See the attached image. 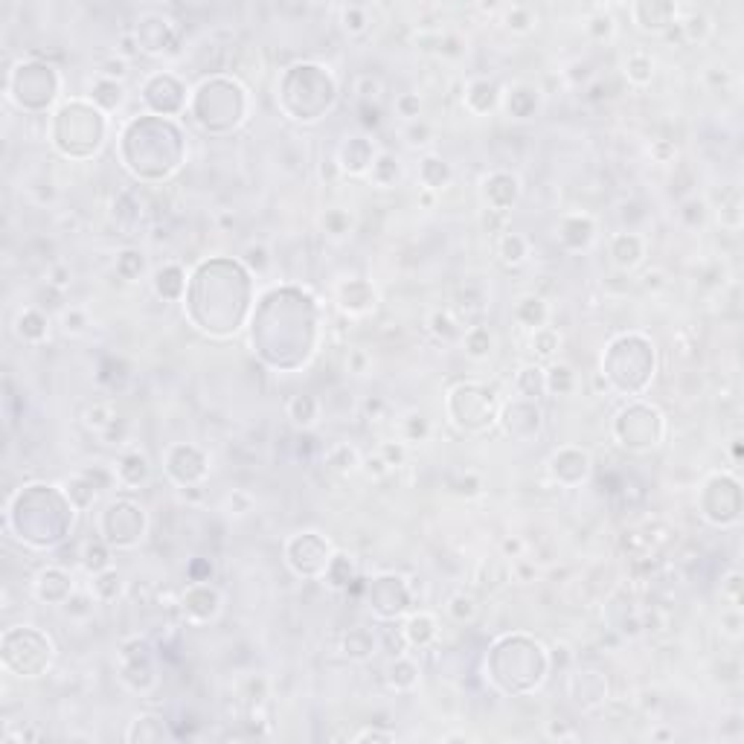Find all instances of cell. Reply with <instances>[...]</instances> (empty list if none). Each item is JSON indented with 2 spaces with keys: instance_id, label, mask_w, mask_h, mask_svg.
I'll return each mask as SVG.
<instances>
[{
  "instance_id": "27",
  "label": "cell",
  "mask_w": 744,
  "mask_h": 744,
  "mask_svg": "<svg viewBox=\"0 0 744 744\" xmlns=\"http://www.w3.org/2000/svg\"><path fill=\"white\" fill-rule=\"evenodd\" d=\"M364 466H366V471H369L372 477H387V474H389V466L384 463V456H381V454L366 456V463H364Z\"/></svg>"
},
{
  "instance_id": "21",
  "label": "cell",
  "mask_w": 744,
  "mask_h": 744,
  "mask_svg": "<svg viewBox=\"0 0 744 744\" xmlns=\"http://www.w3.org/2000/svg\"><path fill=\"white\" fill-rule=\"evenodd\" d=\"M355 91L361 94V99L364 102H372V99H378L381 96V79H375V76H358V82H355Z\"/></svg>"
},
{
  "instance_id": "28",
  "label": "cell",
  "mask_w": 744,
  "mask_h": 744,
  "mask_svg": "<svg viewBox=\"0 0 744 744\" xmlns=\"http://www.w3.org/2000/svg\"><path fill=\"white\" fill-rule=\"evenodd\" d=\"M651 154L657 157L660 163H669L671 157H675V146H671L669 140H660V143H654V146H651Z\"/></svg>"
},
{
  "instance_id": "3",
  "label": "cell",
  "mask_w": 744,
  "mask_h": 744,
  "mask_svg": "<svg viewBox=\"0 0 744 744\" xmlns=\"http://www.w3.org/2000/svg\"><path fill=\"white\" fill-rule=\"evenodd\" d=\"M463 346H466V355L474 358V361H483L491 355V346H494V338H491V332L486 326H474L466 332V338H463Z\"/></svg>"
},
{
  "instance_id": "20",
  "label": "cell",
  "mask_w": 744,
  "mask_h": 744,
  "mask_svg": "<svg viewBox=\"0 0 744 744\" xmlns=\"http://www.w3.org/2000/svg\"><path fill=\"white\" fill-rule=\"evenodd\" d=\"M378 454L384 456V463H387L389 468H399V466H404V459H407V451H404V445H401V442H384Z\"/></svg>"
},
{
  "instance_id": "8",
  "label": "cell",
  "mask_w": 744,
  "mask_h": 744,
  "mask_svg": "<svg viewBox=\"0 0 744 744\" xmlns=\"http://www.w3.org/2000/svg\"><path fill=\"white\" fill-rule=\"evenodd\" d=\"M114 419H117L114 407L105 404V401H99V404H94V407H87V410H84V424H87V428H94V431H99V433L108 431Z\"/></svg>"
},
{
  "instance_id": "30",
  "label": "cell",
  "mask_w": 744,
  "mask_h": 744,
  "mask_svg": "<svg viewBox=\"0 0 744 744\" xmlns=\"http://www.w3.org/2000/svg\"><path fill=\"white\" fill-rule=\"evenodd\" d=\"M546 736L550 738H576V733L573 730H567V727H561V724H550V727H546Z\"/></svg>"
},
{
  "instance_id": "9",
  "label": "cell",
  "mask_w": 744,
  "mask_h": 744,
  "mask_svg": "<svg viewBox=\"0 0 744 744\" xmlns=\"http://www.w3.org/2000/svg\"><path fill=\"white\" fill-rule=\"evenodd\" d=\"M558 343H561V338H558V334H556L553 329H535V334H533V352H535V355H538L541 361L553 358V355H556V349H558Z\"/></svg>"
},
{
  "instance_id": "12",
  "label": "cell",
  "mask_w": 744,
  "mask_h": 744,
  "mask_svg": "<svg viewBox=\"0 0 744 744\" xmlns=\"http://www.w3.org/2000/svg\"><path fill=\"white\" fill-rule=\"evenodd\" d=\"M544 378H546V387H550L553 393H570V389H573V381H576L573 369H570V366H564V364L553 366V369H550V375H544Z\"/></svg>"
},
{
  "instance_id": "7",
  "label": "cell",
  "mask_w": 744,
  "mask_h": 744,
  "mask_svg": "<svg viewBox=\"0 0 744 744\" xmlns=\"http://www.w3.org/2000/svg\"><path fill=\"white\" fill-rule=\"evenodd\" d=\"M498 253H500V259H503L506 265H521V262L526 259V253H529V244H526V239L518 236V233H506V236L500 239Z\"/></svg>"
},
{
  "instance_id": "14",
  "label": "cell",
  "mask_w": 744,
  "mask_h": 744,
  "mask_svg": "<svg viewBox=\"0 0 744 744\" xmlns=\"http://www.w3.org/2000/svg\"><path fill=\"white\" fill-rule=\"evenodd\" d=\"M341 17H343V29L349 35H361L369 24V17H366V9L364 6H343L341 9Z\"/></svg>"
},
{
  "instance_id": "16",
  "label": "cell",
  "mask_w": 744,
  "mask_h": 744,
  "mask_svg": "<svg viewBox=\"0 0 744 744\" xmlns=\"http://www.w3.org/2000/svg\"><path fill=\"white\" fill-rule=\"evenodd\" d=\"M613 15L611 12H596V15H590L588 17V32L593 35L596 41H605V38H611L613 35Z\"/></svg>"
},
{
  "instance_id": "13",
  "label": "cell",
  "mask_w": 744,
  "mask_h": 744,
  "mask_svg": "<svg viewBox=\"0 0 744 744\" xmlns=\"http://www.w3.org/2000/svg\"><path fill=\"white\" fill-rule=\"evenodd\" d=\"M82 564L87 567V570H94V573H102V570H108V553H105V546L96 541H87L84 546V553H82Z\"/></svg>"
},
{
  "instance_id": "18",
  "label": "cell",
  "mask_w": 744,
  "mask_h": 744,
  "mask_svg": "<svg viewBox=\"0 0 744 744\" xmlns=\"http://www.w3.org/2000/svg\"><path fill=\"white\" fill-rule=\"evenodd\" d=\"M99 73L102 79H111V82H122L128 76V61L122 59V56H111V59H105L99 64Z\"/></svg>"
},
{
  "instance_id": "26",
  "label": "cell",
  "mask_w": 744,
  "mask_h": 744,
  "mask_svg": "<svg viewBox=\"0 0 744 744\" xmlns=\"http://www.w3.org/2000/svg\"><path fill=\"white\" fill-rule=\"evenodd\" d=\"M407 137H410L413 146H424V143H431V128L424 126V122H422V126H410V128H407Z\"/></svg>"
},
{
  "instance_id": "29",
  "label": "cell",
  "mask_w": 744,
  "mask_h": 744,
  "mask_svg": "<svg viewBox=\"0 0 744 744\" xmlns=\"http://www.w3.org/2000/svg\"><path fill=\"white\" fill-rule=\"evenodd\" d=\"M503 553L512 556V558H521V553H523V541H521V538H506V541H503Z\"/></svg>"
},
{
  "instance_id": "24",
  "label": "cell",
  "mask_w": 744,
  "mask_h": 744,
  "mask_svg": "<svg viewBox=\"0 0 744 744\" xmlns=\"http://www.w3.org/2000/svg\"><path fill=\"white\" fill-rule=\"evenodd\" d=\"M244 256H247V262H251L256 271H265V268H268V251H265L262 244H251V247L244 251Z\"/></svg>"
},
{
  "instance_id": "23",
  "label": "cell",
  "mask_w": 744,
  "mask_h": 744,
  "mask_svg": "<svg viewBox=\"0 0 744 744\" xmlns=\"http://www.w3.org/2000/svg\"><path fill=\"white\" fill-rule=\"evenodd\" d=\"M396 108H399V114H401L404 119H416V117H419V108H422V102H419V96H413V94H404V96L396 102Z\"/></svg>"
},
{
  "instance_id": "4",
  "label": "cell",
  "mask_w": 744,
  "mask_h": 744,
  "mask_svg": "<svg viewBox=\"0 0 744 744\" xmlns=\"http://www.w3.org/2000/svg\"><path fill=\"white\" fill-rule=\"evenodd\" d=\"M317 413H320V404H317L311 396H294L288 401V416L294 419V424H299V428H311L317 422Z\"/></svg>"
},
{
  "instance_id": "34",
  "label": "cell",
  "mask_w": 744,
  "mask_h": 744,
  "mask_svg": "<svg viewBox=\"0 0 744 744\" xmlns=\"http://www.w3.org/2000/svg\"><path fill=\"white\" fill-rule=\"evenodd\" d=\"M422 204L424 207H433V192H422Z\"/></svg>"
},
{
  "instance_id": "19",
  "label": "cell",
  "mask_w": 744,
  "mask_h": 744,
  "mask_svg": "<svg viewBox=\"0 0 744 744\" xmlns=\"http://www.w3.org/2000/svg\"><path fill=\"white\" fill-rule=\"evenodd\" d=\"M428 419H424L422 413H410L404 419V439L407 442H422L424 436H428Z\"/></svg>"
},
{
  "instance_id": "6",
  "label": "cell",
  "mask_w": 744,
  "mask_h": 744,
  "mask_svg": "<svg viewBox=\"0 0 744 744\" xmlns=\"http://www.w3.org/2000/svg\"><path fill=\"white\" fill-rule=\"evenodd\" d=\"M654 64H651V59L646 56L643 50H637L634 56H628V61H625V76H628V82H634V84H648L651 82V76H654V70H651Z\"/></svg>"
},
{
  "instance_id": "10",
  "label": "cell",
  "mask_w": 744,
  "mask_h": 744,
  "mask_svg": "<svg viewBox=\"0 0 744 744\" xmlns=\"http://www.w3.org/2000/svg\"><path fill=\"white\" fill-rule=\"evenodd\" d=\"M431 332L436 334L439 341H454L459 334V326H456V320L448 311H433L431 314Z\"/></svg>"
},
{
  "instance_id": "33",
  "label": "cell",
  "mask_w": 744,
  "mask_h": 744,
  "mask_svg": "<svg viewBox=\"0 0 744 744\" xmlns=\"http://www.w3.org/2000/svg\"><path fill=\"white\" fill-rule=\"evenodd\" d=\"M643 279H646V282H643L646 288H660V285H663V274H660V271H648Z\"/></svg>"
},
{
  "instance_id": "2",
  "label": "cell",
  "mask_w": 744,
  "mask_h": 744,
  "mask_svg": "<svg viewBox=\"0 0 744 744\" xmlns=\"http://www.w3.org/2000/svg\"><path fill=\"white\" fill-rule=\"evenodd\" d=\"M117 477L126 486H140L149 477V459L143 454H126L117 466Z\"/></svg>"
},
{
  "instance_id": "15",
  "label": "cell",
  "mask_w": 744,
  "mask_h": 744,
  "mask_svg": "<svg viewBox=\"0 0 744 744\" xmlns=\"http://www.w3.org/2000/svg\"><path fill=\"white\" fill-rule=\"evenodd\" d=\"M329 466H334L338 471H355V466H358V454H355V448H349V445H334L332 451H329Z\"/></svg>"
},
{
  "instance_id": "11",
  "label": "cell",
  "mask_w": 744,
  "mask_h": 744,
  "mask_svg": "<svg viewBox=\"0 0 744 744\" xmlns=\"http://www.w3.org/2000/svg\"><path fill=\"white\" fill-rule=\"evenodd\" d=\"M506 27L512 32H529L535 27V12L529 9V6H512L506 12Z\"/></svg>"
},
{
  "instance_id": "17",
  "label": "cell",
  "mask_w": 744,
  "mask_h": 744,
  "mask_svg": "<svg viewBox=\"0 0 744 744\" xmlns=\"http://www.w3.org/2000/svg\"><path fill=\"white\" fill-rule=\"evenodd\" d=\"M419 634L436 637V623H433L431 616L419 613V616H413L410 623H407V628H404V640H407V643H416V640H419Z\"/></svg>"
},
{
  "instance_id": "31",
  "label": "cell",
  "mask_w": 744,
  "mask_h": 744,
  "mask_svg": "<svg viewBox=\"0 0 744 744\" xmlns=\"http://www.w3.org/2000/svg\"><path fill=\"white\" fill-rule=\"evenodd\" d=\"M515 573L521 576V581L535 579V564H526V561H521V558H518V564H515Z\"/></svg>"
},
{
  "instance_id": "1",
  "label": "cell",
  "mask_w": 744,
  "mask_h": 744,
  "mask_svg": "<svg viewBox=\"0 0 744 744\" xmlns=\"http://www.w3.org/2000/svg\"><path fill=\"white\" fill-rule=\"evenodd\" d=\"M678 29L683 32V38L689 41V44H701V41H706V35L713 32V21H710V15L706 12H701V9H692L689 12L683 21L678 24Z\"/></svg>"
},
{
  "instance_id": "25",
  "label": "cell",
  "mask_w": 744,
  "mask_h": 744,
  "mask_svg": "<svg viewBox=\"0 0 744 744\" xmlns=\"http://www.w3.org/2000/svg\"><path fill=\"white\" fill-rule=\"evenodd\" d=\"M47 285H52V288H67L70 285V271L64 268V265H56V268L50 271V279H47Z\"/></svg>"
},
{
  "instance_id": "32",
  "label": "cell",
  "mask_w": 744,
  "mask_h": 744,
  "mask_svg": "<svg viewBox=\"0 0 744 744\" xmlns=\"http://www.w3.org/2000/svg\"><path fill=\"white\" fill-rule=\"evenodd\" d=\"M349 364H352V369H355L358 375H364V366H366V355H364L361 349H358V352H352V355H349Z\"/></svg>"
},
{
  "instance_id": "22",
  "label": "cell",
  "mask_w": 744,
  "mask_h": 744,
  "mask_svg": "<svg viewBox=\"0 0 744 744\" xmlns=\"http://www.w3.org/2000/svg\"><path fill=\"white\" fill-rule=\"evenodd\" d=\"M84 326H87V314L84 311H79V308L64 311V332L67 334H79V332H84Z\"/></svg>"
},
{
  "instance_id": "5",
  "label": "cell",
  "mask_w": 744,
  "mask_h": 744,
  "mask_svg": "<svg viewBox=\"0 0 744 744\" xmlns=\"http://www.w3.org/2000/svg\"><path fill=\"white\" fill-rule=\"evenodd\" d=\"M17 334H21L24 341H41L44 334H47V317L41 311H24L21 317H17Z\"/></svg>"
}]
</instances>
